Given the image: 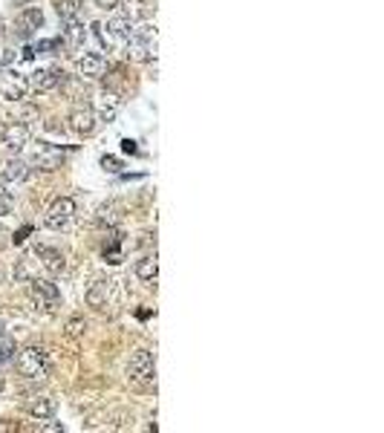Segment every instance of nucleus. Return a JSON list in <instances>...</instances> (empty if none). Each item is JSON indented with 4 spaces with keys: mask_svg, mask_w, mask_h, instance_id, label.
Segmentation results:
<instances>
[{
    "mask_svg": "<svg viewBox=\"0 0 384 433\" xmlns=\"http://www.w3.org/2000/svg\"><path fill=\"white\" fill-rule=\"evenodd\" d=\"M92 35L99 38V43L104 46V50H113V46H118V41L113 38V32L107 29V23H92Z\"/></svg>",
    "mask_w": 384,
    "mask_h": 433,
    "instance_id": "nucleus-22",
    "label": "nucleus"
},
{
    "mask_svg": "<svg viewBox=\"0 0 384 433\" xmlns=\"http://www.w3.org/2000/svg\"><path fill=\"white\" fill-rule=\"evenodd\" d=\"M55 46H61V38H50V41H38V46H35V53H50V50H55Z\"/></svg>",
    "mask_w": 384,
    "mask_h": 433,
    "instance_id": "nucleus-27",
    "label": "nucleus"
},
{
    "mask_svg": "<svg viewBox=\"0 0 384 433\" xmlns=\"http://www.w3.org/2000/svg\"><path fill=\"white\" fill-rule=\"evenodd\" d=\"M84 329H87V324L81 318H73V321L67 324V335H69V338H78V335H84Z\"/></svg>",
    "mask_w": 384,
    "mask_h": 433,
    "instance_id": "nucleus-25",
    "label": "nucleus"
},
{
    "mask_svg": "<svg viewBox=\"0 0 384 433\" xmlns=\"http://www.w3.org/2000/svg\"><path fill=\"white\" fill-rule=\"evenodd\" d=\"M35 254L41 257V263H43V266L50 269L53 275H61V272H64V266H67V263H64V254H61L58 249H50V246H38V249H35Z\"/></svg>",
    "mask_w": 384,
    "mask_h": 433,
    "instance_id": "nucleus-14",
    "label": "nucleus"
},
{
    "mask_svg": "<svg viewBox=\"0 0 384 433\" xmlns=\"http://www.w3.org/2000/svg\"><path fill=\"white\" fill-rule=\"evenodd\" d=\"M27 92H29V78L27 76H18V72H9V76L4 78V84H0V95H4L6 102L27 99Z\"/></svg>",
    "mask_w": 384,
    "mask_h": 433,
    "instance_id": "nucleus-8",
    "label": "nucleus"
},
{
    "mask_svg": "<svg viewBox=\"0 0 384 433\" xmlns=\"http://www.w3.org/2000/svg\"><path fill=\"white\" fill-rule=\"evenodd\" d=\"M76 69L81 72V76L99 78V76H104V72H107V61H104V55H99V53H84V55L76 61Z\"/></svg>",
    "mask_w": 384,
    "mask_h": 433,
    "instance_id": "nucleus-11",
    "label": "nucleus"
},
{
    "mask_svg": "<svg viewBox=\"0 0 384 433\" xmlns=\"http://www.w3.org/2000/svg\"><path fill=\"white\" fill-rule=\"evenodd\" d=\"M32 162L41 167V171H58V167L64 165V153H61L58 148H41V151L32 156Z\"/></svg>",
    "mask_w": 384,
    "mask_h": 433,
    "instance_id": "nucleus-13",
    "label": "nucleus"
},
{
    "mask_svg": "<svg viewBox=\"0 0 384 433\" xmlns=\"http://www.w3.org/2000/svg\"><path fill=\"white\" fill-rule=\"evenodd\" d=\"M38 430H43V433H61L64 425L61 422H53V416H50V419H38Z\"/></svg>",
    "mask_w": 384,
    "mask_h": 433,
    "instance_id": "nucleus-26",
    "label": "nucleus"
},
{
    "mask_svg": "<svg viewBox=\"0 0 384 433\" xmlns=\"http://www.w3.org/2000/svg\"><path fill=\"white\" fill-rule=\"evenodd\" d=\"M27 142H29V128L27 125H9L4 128V148L6 151H23L27 148Z\"/></svg>",
    "mask_w": 384,
    "mask_h": 433,
    "instance_id": "nucleus-12",
    "label": "nucleus"
},
{
    "mask_svg": "<svg viewBox=\"0 0 384 433\" xmlns=\"http://www.w3.org/2000/svg\"><path fill=\"white\" fill-rule=\"evenodd\" d=\"M156 275H159V260H156V254H148V257H142L136 263V277L142 283H156Z\"/></svg>",
    "mask_w": 384,
    "mask_h": 433,
    "instance_id": "nucleus-17",
    "label": "nucleus"
},
{
    "mask_svg": "<svg viewBox=\"0 0 384 433\" xmlns=\"http://www.w3.org/2000/svg\"><path fill=\"white\" fill-rule=\"evenodd\" d=\"M95 125H99V118H95V110L87 107V104H81L69 113V128H73V133H78V136H90L95 130Z\"/></svg>",
    "mask_w": 384,
    "mask_h": 433,
    "instance_id": "nucleus-7",
    "label": "nucleus"
},
{
    "mask_svg": "<svg viewBox=\"0 0 384 433\" xmlns=\"http://www.w3.org/2000/svg\"><path fill=\"white\" fill-rule=\"evenodd\" d=\"M95 6H99V9H116L118 0H95Z\"/></svg>",
    "mask_w": 384,
    "mask_h": 433,
    "instance_id": "nucleus-31",
    "label": "nucleus"
},
{
    "mask_svg": "<svg viewBox=\"0 0 384 433\" xmlns=\"http://www.w3.org/2000/svg\"><path fill=\"white\" fill-rule=\"evenodd\" d=\"M133 18L130 15H122V18H113L110 23H107V29L113 32V38L118 41V43H125L128 38H130V32H133Z\"/></svg>",
    "mask_w": 384,
    "mask_h": 433,
    "instance_id": "nucleus-19",
    "label": "nucleus"
},
{
    "mask_svg": "<svg viewBox=\"0 0 384 433\" xmlns=\"http://www.w3.org/2000/svg\"><path fill=\"white\" fill-rule=\"evenodd\" d=\"M29 231H32V226H23L18 234H15V243H23V240H27L29 237Z\"/></svg>",
    "mask_w": 384,
    "mask_h": 433,
    "instance_id": "nucleus-30",
    "label": "nucleus"
},
{
    "mask_svg": "<svg viewBox=\"0 0 384 433\" xmlns=\"http://www.w3.org/2000/svg\"><path fill=\"white\" fill-rule=\"evenodd\" d=\"M35 55V46H23V53H20V61H32Z\"/></svg>",
    "mask_w": 384,
    "mask_h": 433,
    "instance_id": "nucleus-32",
    "label": "nucleus"
},
{
    "mask_svg": "<svg viewBox=\"0 0 384 433\" xmlns=\"http://www.w3.org/2000/svg\"><path fill=\"white\" fill-rule=\"evenodd\" d=\"M12 205H15V194H12L9 188L0 185V216H6L12 211Z\"/></svg>",
    "mask_w": 384,
    "mask_h": 433,
    "instance_id": "nucleus-24",
    "label": "nucleus"
},
{
    "mask_svg": "<svg viewBox=\"0 0 384 433\" xmlns=\"http://www.w3.org/2000/svg\"><path fill=\"white\" fill-rule=\"evenodd\" d=\"M64 41H67L69 46H76V50L87 41V29H84V23H81L78 18L64 20Z\"/></svg>",
    "mask_w": 384,
    "mask_h": 433,
    "instance_id": "nucleus-16",
    "label": "nucleus"
},
{
    "mask_svg": "<svg viewBox=\"0 0 384 433\" xmlns=\"http://www.w3.org/2000/svg\"><path fill=\"white\" fill-rule=\"evenodd\" d=\"M118 110H122V99H118L116 92H102L99 95V102H95V118L99 122H116V116Z\"/></svg>",
    "mask_w": 384,
    "mask_h": 433,
    "instance_id": "nucleus-9",
    "label": "nucleus"
},
{
    "mask_svg": "<svg viewBox=\"0 0 384 433\" xmlns=\"http://www.w3.org/2000/svg\"><path fill=\"white\" fill-rule=\"evenodd\" d=\"M18 373L23 378H43L50 373V352L46 347H27L20 355H18Z\"/></svg>",
    "mask_w": 384,
    "mask_h": 433,
    "instance_id": "nucleus-2",
    "label": "nucleus"
},
{
    "mask_svg": "<svg viewBox=\"0 0 384 433\" xmlns=\"http://www.w3.org/2000/svg\"><path fill=\"white\" fill-rule=\"evenodd\" d=\"M29 301L35 306H41V309H53V306H58L61 292H58V286L53 280L35 277V280H29Z\"/></svg>",
    "mask_w": 384,
    "mask_h": 433,
    "instance_id": "nucleus-5",
    "label": "nucleus"
},
{
    "mask_svg": "<svg viewBox=\"0 0 384 433\" xmlns=\"http://www.w3.org/2000/svg\"><path fill=\"white\" fill-rule=\"evenodd\" d=\"M122 151H125V153H139V148H136L133 139H125V142H122Z\"/></svg>",
    "mask_w": 384,
    "mask_h": 433,
    "instance_id": "nucleus-29",
    "label": "nucleus"
},
{
    "mask_svg": "<svg viewBox=\"0 0 384 433\" xmlns=\"http://www.w3.org/2000/svg\"><path fill=\"white\" fill-rule=\"evenodd\" d=\"M128 376L136 384H153L156 381V361L148 350H136L128 361Z\"/></svg>",
    "mask_w": 384,
    "mask_h": 433,
    "instance_id": "nucleus-3",
    "label": "nucleus"
},
{
    "mask_svg": "<svg viewBox=\"0 0 384 433\" xmlns=\"http://www.w3.org/2000/svg\"><path fill=\"white\" fill-rule=\"evenodd\" d=\"M125 55L130 61H153L156 58V29L151 23H133V32L125 41Z\"/></svg>",
    "mask_w": 384,
    "mask_h": 433,
    "instance_id": "nucleus-1",
    "label": "nucleus"
},
{
    "mask_svg": "<svg viewBox=\"0 0 384 433\" xmlns=\"http://www.w3.org/2000/svg\"><path fill=\"white\" fill-rule=\"evenodd\" d=\"M102 165H104V171H113V174L118 171V167H122L116 156H104V159H102Z\"/></svg>",
    "mask_w": 384,
    "mask_h": 433,
    "instance_id": "nucleus-28",
    "label": "nucleus"
},
{
    "mask_svg": "<svg viewBox=\"0 0 384 433\" xmlns=\"http://www.w3.org/2000/svg\"><path fill=\"white\" fill-rule=\"evenodd\" d=\"M29 165L27 162H20V159H9L4 165V171H0V179H6V182H23V179H29Z\"/></svg>",
    "mask_w": 384,
    "mask_h": 433,
    "instance_id": "nucleus-15",
    "label": "nucleus"
},
{
    "mask_svg": "<svg viewBox=\"0 0 384 433\" xmlns=\"http://www.w3.org/2000/svg\"><path fill=\"white\" fill-rule=\"evenodd\" d=\"M107 301H110V283H107V280H99V283H95L90 292H87V303L95 306V309H104Z\"/></svg>",
    "mask_w": 384,
    "mask_h": 433,
    "instance_id": "nucleus-20",
    "label": "nucleus"
},
{
    "mask_svg": "<svg viewBox=\"0 0 384 433\" xmlns=\"http://www.w3.org/2000/svg\"><path fill=\"white\" fill-rule=\"evenodd\" d=\"M61 76H64V72L58 67H41V69L32 72L29 90H35V92H50V90H55L61 84Z\"/></svg>",
    "mask_w": 384,
    "mask_h": 433,
    "instance_id": "nucleus-6",
    "label": "nucleus"
},
{
    "mask_svg": "<svg viewBox=\"0 0 384 433\" xmlns=\"http://www.w3.org/2000/svg\"><path fill=\"white\" fill-rule=\"evenodd\" d=\"M27 411L32 419H50V416H55V401L50 396H38L27 404Z\"/></svg>",
    "mask_w": 384,
    "mask_h": 433,
    "instance_id": "nucleus-18",
    "label": "nucleus"
},
{
    "mask_svg": "<svg viewBox=\"0 0 384 433\" xmlns=\"http://www.w3.org/2000/svg\"><path fill=\"white\" fill-rule=\"evenodd\" d=\"M76 216V200L73 197H58L53 205H50V211H46V216H43V226L50 228V231H61L69 220Z\"/></svg>",
    "mask_w": 384,
    "mask_h": 433,
    "instance_id": "nucleus-4",
    "label": "nucleus"
},
{
    "mask_svg": "<svg viewBox=\"0 0 384 433\" xmlns=\"http://www.w3.org/2000/svg\"><path fill=\"white\" fill-rule=\"evenodd\" d=\"M15 341L12 338H6V335H0V367L6 364V361H12L15 358Z\"/></svg>",
    "mask_w": 384,
    "mask_h": 433,
    "instance_id": "nucleus-23",
    "label": "nucleus"
},
{
    "mask_svg": "<svg viewBox=\"0 0 384 433\" xmlns=\"http://www.w3.org/2000/svg\"><path fill=\"white\" fill-rule=\"evenodd\" d=\"M41 23H43V12L38 6H27L18 18V35L20 38H32L41 29Z\"/></svg>",
    "mask_w": 384,
    "mask_h": 433,
    "instance_id": "nucleus-10",
    "label": "nucleus"
},
{
    "mask_svg": "<svg viewBox=\"0 0 384 433\" xmlns=\"http://www.w3.org/2000/svg\"><path fill=\"white\" fill-rule=\"evenodd\" d=\"M55 12L61 20H73L81 15V0H55Z\"/></svg>",
    "mask_w": 384,
    "mask_h": 433,
    "instance_id": "nucleus-21",
    "label": "nucleus"
},
{
    "mask_svg": "<svg viewBox=\"0 0 384 433\" xmlns=\"http://www.w3.org/2000/svg\"><path fill=\"white\" fill-rule=\"evenodd\" d=\"M0 335H4V324H0Z\"/></svg>",
    "mask_w": 384,
    "mask_h": 433,
    "instance_id": "nucleus-33",
    "label": "nucleus"
}]
</instances>
